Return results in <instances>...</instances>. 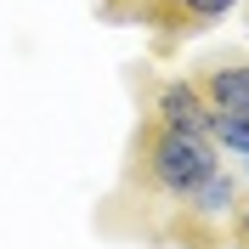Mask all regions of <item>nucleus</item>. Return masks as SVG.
I'll return each mask as SVG.
<instances>
[{"label":"nucleus","instance_id":"nucleus-1","mask_svg":"<svg viewBox=\"0 0 249 249\" xmlns=\"http://www.w3.org/2000/svg\"><path fill=\"white\" fill-rule=\"evenodd\" d=\"M221 164V153L210 147V136H193V130H170L142 113L136 130H130V153H124L119 187L108 193V204L96 210V227L108 238H130V244L159 249V232L170 210L204 181V176Z\"/></svg>","mask_w":249,"mask_h":249},{"label":"nucleus","instance_id":"nucleus-2","mask_svg":"<svg viewBox=\"0 0 249 249\" xmlns=\"http://www.w3.org/2000/svg\"><path fill=\"white\" fill-rule=\"evenodd\" d=\"M238 198H244V176L227 170V164H215V170L170 210L164 232H159V249H232Z\"/></svg>","mask_w":249,"mask_h":249},{"label":"nucleus","instance_id":"nucleus-3","mask_svg":"<svg viewBox=\"0 0 249 249\" xmlns=\"http://www.w3.org/2000/svg\"><path fill=\"white\" fill-rule=\"evenodd\" d=\"M232 6L238 0H96V17L153 29V51L170 57L181 40H193V34H204L210 23H221Z\"/></svg>","mask_w":249,"mask_h":249},{"label":"nucleus","instance_id":"nucleus-4","mask_svg":"<svg viewBox=\"0 0 249 249\" xmlns=\"http://www.w3.org/2000/svg\"><path fill=\"white\" fill-rule=\"evenodd\" d=\"M147 119L170 124V130H193V136H210V102L198 96L193 74H170V79H147Z\"/></svg>","mask_w":249,"mask_h":249},{"label":"nucleus","instance_id":"nucleus-5","mask_svg":"<svg viewBox=\"0 0 249 249\" xmlns=\"http://www.w3.org/2000/svg\"><path fill=\"white\" fill-rule=\"evenodd\" d=\"M193 85H198V96L210 102V113L249 119V57L244 51H215L210 62H198Z\"/></svg>","mask_w":249,"mask_h":249},{"label":"nucleus","instance_id":"nucleus-6","mask_svg":"<svg viewBox=\"0 0 249 249\" xmlns=\"http://www.w3.org/2000/svg\"><path fill=\"white\" fill-rule=\"evenodd\" d=\"M210 147H215L221 159H249V119H232V113H215L210 119Z\"/></svg>","mask_w":249,"mask_h":249},{"label":"nucleus","instance_id":"nucleus-7","mask_svg":"<svg viewBox=\"0 0 249 249\" xmlns=\"http://www.w3.org/2000/svg\"><path fill=\"white\" fill-rule=\"evenodd\" d=\"M232 249H249V187L238 198V215H232Z\"/></svg>","mask_w":249,"mask_h":249},{"label":"nucleus","instance_id":"nucleus-8","mask_svg":"<svg viewBox=\"0 0 249 249\" xmlns=\"http://www.w3.org/2000/svg\"><path fill=\"white\" fill-rule=\"evenodd\" d=\"M244 187H249V159H244Z\"/></svg>","mask_w":249,"mask_h":249},{"label":"nucleus","instance_id":"nucleus-9","mask_svg":"<svg viewBox=\"0 0 249 249\" xmlns=\"http://www.w3.org/2000/svg\"><path fill=\"white\" fill-rule=\"evenodd\" d=\"M238 6H244V17H249V0H238Z\"/></svg>","mask_w":249,"mask_h":249}]
</instances>
